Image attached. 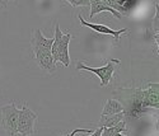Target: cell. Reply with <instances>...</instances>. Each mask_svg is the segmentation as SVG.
I'll list each match as a JSON object with an SVG mask.
<instances>
[{
	"instance_id": "cell-1",
	"label": "cell",
	"mask_w": 159,
	"mask_h": 136,
	"mask_svg": "<svg viewBox=\"0 0 159 136\" xmlns=\"http://www.w3.org/2000/svg\"><path fill=\"white\" fill-rule=\"evenodd\" d=\"M115 96L120 98V102L122 104V112L126 116L140 118L141 116L147 115L149 108L144 106V94L143 88H121L113 92Z\"/></svg>"
},
{
	"instance_id": "cell-2",
	"label": "cell",
	"mask_w": 159,
	"mask_h": 136,
	"mask_svg": "<svg viewBox=\"0 0 159 136\" xmlns=\"http://www.w3.org/2000/svg\"><path fill=\"white\" fill-rule=\"evenodd\" d=\"M73 36L68 33H62L60 29L59 23L55 24V37H54V42L51 46V55L54 59L55 64L60 62L62 66L68 67L70 65V56H69V43L71 41Z\"/></svg>"
},
{
	"instance_id": "cell-3",
	"label": "cell",
	"mask_w": 159,
	"mask_h": 136,
	"mask_svg": "<svg viewBox=\"0 0 159 136\" xmlns=\"http://www.w3.org/2000/svg\"><path fill=\"white\" fill-rule=\"evenodd\" d=\"M120 64H121V61L117 60V59L108 60L104 66H101V67H90V66L84 65L83 62H78L76 69L78 70H87V71L93 73L94 75H97L101 79V87H107L111 83L113 74L117 69V66H120Z\"/></svg>"
},
{
	"instance_id": "cell-4",
	"label": "cell",
	"mask_w": 159,
	"mask_h": 136,
	"mask_svg": "<svg viewBox=\"0 0 159 136\" xmlns=\"http://www.w3.org/2000/svg\"><path fill=\"white\" fill-rule=\"evenodd\" d=\"M37 121V115L28 108L27 103L19 110L18 124H17V135L19 136H32L34 134V124Z\"/></svg>"
},
{
	"instance_id": "cell-5",
	"label": "cell",
	"mask_w": 159,
	"mask_h": 136,
	"mask_svg": "<svg viewBox=\"0 0 159 136\" xmlns=\"http://www.w3.org/2000/svg\"><path fill=\"white\" fill-rule=\"evenodd\" d=\"M0 113H2V127L10 136H17V124H18L19 110L16 107V103L11 102L10 104L2 107L0 108Z\"/></svg>"
},
{
	"instance_id": "cell-6",
	"label": "cell",
	"mask_w": 159,
	"mask_h": 136,
	"mask_svg": "<svg viewBox=\"0 0 159 136\" xmlns=\"http://www.w3.org/2000/svg\"><path fill=\"white\" fill-rule=\"evenodd\" d=\"M78 19H79V22H80V24H82V25H84V27H89L90 29H93L94 32H97V33H99V34H110V36H113L116 42H120V37H121V34H122V33H127V32H129V29H127V28H122V29L115 31V29L110 28V27L104 25V24L89 23V22L84 20V19H83V17H82L80 14L78 16Z\"/></svg>"
},
{
	"instance_id": "cell-7",
	"label": "cell",
	"mask_w": 159,
	"mask_h": 136,
	"mask_svg": "<svg viewBox=\"0 0 159 136\" xmlns=\"http://www.w3.org/2000/svg\"><path fill=\"white\" fill-rule=\"evenodd\" d=\"M54 42V38H46L41 29H33L32 37H31V47L33 52L43 51V52H51V46Z\"/></svg>"
},
{
	"instance_id": "cell-8",
	"label": "cell",
	"mask_w": 159,
	"mask_h": 136,
	"mask_svg": "<svg viewBox=\"0 0 159 136\" xmlns=\"http://www.w3.org/2000/svg\"><path fill=\"white\" fill-rule=\"evenodd\" d=\"M144 94V106L147 108H159V98H158V83H148L147 87L143 88Z\"/></svg>"
},
{
	"instance_id": "cell-9",
	"label": "cell",
	"mask_w": 159,
	"mask_h": 136,
	"mask_svg": "<svg viewBox=\"0 0 159 136\" xmlns=\"http://www.w3.org/2000/svg\"><path fill=\"white\" fill-rule=\"evenodd\" d=\"M102 11H110L111 14H113L118 19L122 18V14H121L120 11H117L116 9H113L112 7H110L106 2H103V0H90V14H89V19H92L96 14H98V13H102Z\"/></svg>"
},
{
	"instance_id": "cell-10",
	"label": "cell",
	"mask_w": 159,
	"mask_h": 136,
	"mask_svg": "<svg viewBox=\"0 0 159 136\" xmlns=\"http://www.w3.org/2000/svg\"><path fill=\"white\" fill-rule=\"evenodd\" d=\"M33 53H34V57H36V61H37L38 66L41 67L42 70H45L47 73H54L55 71L56 65H55L54 59H52L51 52L37 51V52H33Z\"/></svg>"
},
{
	"instance_id": "cell-11",
	"label": "cell",
	"mask_w": 159,
	"mask_h": 136,
	"mask_svg": "<svg viewBox=\"0 0 159 136\" xmlns=\"http://www.w3.org/2000/svg\"><path fill=\"white\" fill-rule=\"evenodd\" d=\"M125 115L124 112H118L115 115H101V120H99V126L102 127H112L115 125H117L118 122L124 121Z\"/></svg>"
},
{
	"instance_id": "cell-12",
	"label": "cell",
	"mask_w": 159,
	"mask_h": 136,
	"mask_svg": "<svg viewBox=\"0 0 159 136\" xmlns=\"http://www.w3.org/2000/svg\"><path fill=\"white\" fill-rule=\"evenodd\" d=\"M118 112H122V104L118 102L117 99H113V98H110L106 101V104L103 107V111H102V115H115V113H118Z\"/></svg>"
},
{
	"instance_id": "cell-13",
	"label": "cell",
	"mask_w": 159,
	"mask_h": 136,
	"mask_svg": "<svg viewBox=\"0 0 159 136\" xmlns=\"http://www.w3.org/2000/svg\"><path fill=\"white\" fill-rule=\"evenodd\" d=\"M125 121L118 122L117 125L112 126V127H103L102 130V136H113L116 134H121V132H127V127L125 126Z\"/></svg>"
},
{
	"instance_id": "cell-14",
	"label": "cell",
	"mask_w": 159,
	"mask_h": 136,
	"mask_svg": "<svg viewBox=\"0 0 159 136\" xmlns=\"http://www.w3.org/2000/svg\"><path fill=\"white\" fill-rule=\"evenodd\" d=\"M68 2L73 8H78V7H89L90 5V0H65Z\"/></svg>"
},
{
	"instance_id": "cell-15",
	"label": "cell",
	"mask_w": 159,
	"mask_h": 136,
	"mask_svg": "<svg viewBox=\"0 0 159 136\" xmlns=\"http://www.w3.org/2000/svg\"><path fill=\"white\" fill-rule=\"evenodd\" d=\"M79 132H82V134H92V132H93V130H90V129H76V130H74L73 132H70L69 135H66V136H75Z\"/></svg>"
},
{
	"instance_id": "cell-16",
	"label": "cell",
	"mask_w": 159,
	"mask_h": 136,
	"mask_svg": "<svg viewBox=\"0 0 159 136\" xmlns=\"http://www.w3.org/2000/svg\"><path fill=\"white\" fill-rule=\"evenodd\" d=\"M102 130H103V127L99 126L96 131H93V132H92V135H89V136H102Z\"/></svg>"
},
{
	"instance_id": "cell-17",
	"label": "cell",
	"mask_w": 159,
	"mask_h": 136,
	"mask_svg": "<svg viewBox=\"0 0 159 136\" xmlns=\"http://www.w3.org/2000/svg\"><path fill=\"white\" fill-rule=\"evenodd\" d=\"M7 9V2L5 0H0V11Z\"/></svg>"
},
{
	"instance_id": "cell-18",
	"label": "cell",
	"mask_w": 159,
	"mask_h": 136,
	"mask_svg": "<svg viewBox=\"0 0 159 136\" xmlns=\"http://www.w3.org/2000/svg\"><path fill=\"white\" fill-rule=\"evenodd\" d=\"M113 136H125V135H122V132H121V134H116V135H113Z\"/></svg>"
},
{
	"instance_id": "cell-19",
	"label": "cell",
	"mask_w": 159,
	"mask_h": 136,
	"mask_svg": "<svg viewBox=\"0 0 159 136\" xmlns=\"http://www.w3.org/2000/svg\"><path fill=\"white\" fill-rule=\"evenodd\" d=\"M60 136H65V135H60Z\"/></svg>"
},
{
	"instance_id": "cell-20",
	"label": "cell",
	"mask_w": 159,
	"mask_h": 136,
	"mask_svg": "<svg viewBox=\"0 0 159 136\" xmlns=\"http://www.w3.org/2000/svg\"><path fill=\"white\" fill-rule=\"evenodd\" d=\"M9 2H13V0H9Z\"/></svg>"
}]
</instances>
